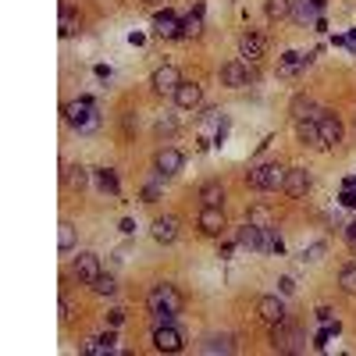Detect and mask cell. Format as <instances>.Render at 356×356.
<instances>
[{
  "label": "cell",
  "mask_w": 356,
  "mask_h": 356,
  "mask_svg": "<svg viewBox=\"0 0 356 356\" xmlns=\"http://www.w3.org/2000/svg\"><path fill=\"white\" fill-rule=\"evenodd\" d=\"M82 353H86V356H107V353H114V332H107V335H93V339H86Z\"/></svg>",
  "instance_id": "44dd1931"
},
{
  "label": "cell",
  "mask_w": 356,
  "mask_h": 356,
  "mask_svg": "<svg viewBox=\"0 0 356 356\" xmlns=\"http://www.w3.org/2000/svg\"><path fill=\"white\" fill-rule=\"evenodd\" d=\"M246 221H253L257 228H271V211H267V207H250V218Z\"/></svg>",
  "instance_id": "d6a6232c"
},
{
  "label": "cell",
  "mask_w": 356,
  "mask_h": 356,
  "mask_svg": "<svg viewBox=\"0 0 356 356\" xmlns=\"http://www.w3.org/2000/svg\"><path fill=\"white\" fill-rule=\"evenodd\" d=\"M100 275H104V271H100V257L89 253V250H82V253L75 257V278H79L82 285H93Z\"/></svg>",
  "instance_id": "8992f818"
},
{
  "label": "cell",
  "mask_w": 356,
  "mask_h": 356,
  "mask_svg": "<svg viewBox=\"0 0 356 356\" xmlns=\"http://www.w3.org/2000/svg\"><path fill=\"white\" fill-rule=\"evenodd\" d=\"M303 68H307V57L296 54V50H289V54L278 57V75H282V79H296Z\"/></svg>",
  "instance_id": "2e32d148"
},
{
  "label": "cell",
  "mask_w": 356,
  "mask_h": 356,
  "mask_svg": "<svg viewBox=\"0 0 356 356\" xmlns=\"http://www.w3.org/2000/svg\"><path fill=\"white\" fill-rule=\"evenodd\" d=\"M321 253H324V243H314L310 250H303V260H321Z\"/></svg>",
  "instance_id": "e575fe53"
},
{
  "label": "cell",
  "mask_w": 356,
  "mask_h": 356,
  "mask_svg": "<svg viewBox=\"0 0 356 356\" xmlns=\"http://www.w3.org/2000/svg\"><path fill=\"white\" fill-rule=\"evenodd\" d=\"M257 314L267 324H278V321H285V303L278 300V296H260V300H257Z\"/></svg>",
  "instance_id": "4fadbf2b"
},
{
  "label": "cell",
  "mask_w": 356,
  "mask_h": 356,
  "mask_svg": "<svg viewBox=\"0 0 356 356\" xmlns=\"http://www.w3.org/2000/svg\"><path fill=\"white\" fill-rule=\"evenodd\" d=\"M200 200H203V207H221V200H225L221 182H207V186L200 189Z\"/></svg>",
  "instance_id": "484cf974"
},
{
  "label": "cell",
  "mask_w": 356,
  "mask_h": 356,
  "mask_svg": "<svg viewBox=\"0 0 356 356\" xmlns=\"http://www.w3.org/2000/svg\"><path fill=\"white\" fill-rule=\"evenodd\" d=\"M79 29H82V22H79V11L75 8H61V15H57V33H61L65 40L68 36H79Z\"/></svg>",
  "instance_id": "d6986e66"
},
{
  "label": "cell",
  "mask_w": 356,
  "mask_h": 356,
  "mask_svg": "<svg viewBox=\"0 0 356 356\" xmlns=\"http://www.w3.org/2000/svg\"><path fill=\"white\" fill-rule=\"evenodd\" d=\"M200 33H203V11L196 8L193 15L182 18V36H200Z\"/></svg>",
  "instance_id": "f546056e"
},
{
  "label": "cell",
  "mask_w": 356,
  "mask_h": 356,
  "mask_svg": "<svg viewBox=\"0 0 356 356\" xmlns=\"http://www.w3.org/2000/svg\"><path fill=\"white\" fill-rule=\"evenodd\" d=\"M278 285H282V292H285V296H289V292H296V282H292V278H282Z\"/></svg>",
  "instance_id": "f35d334b"
},
{
  "label": "cell",
  "mask_w": 356,
  "mask_h": 356,
  "mask_svg": "<svg viewBox=\"0 0 356 356\" xmlns=\"http://www.w3.org/2000/svg\"><path fill=\"white\" fill-rule=\"evenodd\" d=\"M182 332H178L175 328V324H157V328H154V346L161 349V353H178V349H182Z\"/></svg>",
  "instance_id": "52a82bcc"
},
{
  "label": "cell",
  "mask_w": 356,
  "mask_h": 356,
  "mask_svg": "<svg viewBox=\"0 0 356 356\" xmlns=\"http://www.w3.org/2000/svg\"><path fill=\"white\" fill-rule=\"evenodd\" d=\"M303 342H307L303 332H300V328H292L289 321L271 324V349H278V353H300Z\"/></svg>",
  "instance_id": "277c9868"
},
{
  "label": "cell",
  "mask_w": 356,
  "mask_h": 356,
  "mask_svg": "<svg viewBox=\"0 0 356 356\" xmlns=\"http://www.w3.org/2000/svg\"><path fill=\"white\" fill-rule=\"evenodd\" d=\"M150 82H154L157 93H171V97H175V89L182 86V72H178L175 65H161V68L154 72V79H150Z\"/></svg>",
  "instance_id": "ba28073f"
},
{
  "label": "cell",
  "mask_w": 356,
  "mask_h": 356,
  "mask_svg": "<svg viewBox=\"0 0 356 356\" xmlns=\"http://www.w3.org/2000/svg\"><path fill=\"white\" fill-rule=\"evenodd\" d=\"M182 164H186V157H182V150H175V146H164V150H157V157H154V168L168 178V175H178L182 171Z\"/></svg>",
  "instance_id": "9c48e42d"
},
{
  "label": "cell",
  "mask_w": 356,
  "mask_h": 356,
  "mask_svg": "<svg viewBox=\"0 0 356 356\" xmlns=\"http://www.w3.org/2000/svg\"><path fill=\"white\" fill-rule=\"evenodd\" d=\"M235 243L246 250H264V228H257L253 221H246L239 232H235Z\"/></svg>",
  "instance_id": "e0dca14e"
},
{
  "label": "cell",
  "mask_w": 356,
  "mask_h": 356,
  "mask_svg": "<svg viewBox=\"0 0 356 356\" xmlns=\"http://www.w3.org/2000/svg\"><path fill=\"white\" fill-rule=\"evenodd\" d=\"M342 203H346V207H356V196H353V193H346V196H342Z\"/></svg>",
  "instance_id": "b9f144b4"
},
{
  "label": "cell",
  "mask_w": 356,
  "mask_h": 356,
  "mask_svg": "<svg viewBox=\"0 0 356 356\" xmlns=\"http://www.w3.org/2000/svg\"><path fill=\"white\" fill-rule=\"evenodd\" d=\"M175 129H178V125H175V118H164V122H157V132H161V136H164V132L171 136Z\"/></svg>",
  "instance_id": "8d00e7d4"
},
{
  "label": "cell",
  "mask_w": 356,
  "mask_h": 356,
  "mask_svg": "<svg viewBox=\"0 0 356 356\" xmlns=\"http://www.w3.org/2000/svg\"><path fill=\"white\" fill-rule=\"evenodd\" d=\"M321 111L314 107V100L310 97H296L292 100V118H296V122H300V118H317Z\"/></svg>",
  "instance_id": "4316f807"
},
{
  "label": "cell",
  "mask_w": 356,
  "mask_h": 356,
  "mask_svg": "<svg viewBox=\"0 0 356 356\" xmlns=\"http://www.w3.org/2000/svg\"><path fill=\"white\" fill-rule=\"evenodd\" d=\"M221 82H225L228 89L250 86V68H246V61H228V65L221 68Z\"/></svg>",
  "instance_id": "8fae6325"
},
{
  "label": "cell",
  "mask_w": 356,
  "mask_h": 356,
  "mask_svg": "<svg viewBox=\"0 0 356 356\" xmlns=\"http://www.w3.org/2000/svg\"><path fill=\"white\" fill-rule=\"evenodd\" d=\"M267 18L271 22H282V18H289L292 15V0H267Z\"/></svg>",
  "instance_id": "83f0119b"
},
{
  "label": "cell",
  "mask_w": 356,
  "mask_h": 356,
  "mask_svg": "<svg viewBox=\"0 0 356 356\" xmlns=\"http://www.w3.org/2000/svg\"><path fill=\"white\" fill-rule=\"evenodd\" d=\"M285 175H289V168H285V164H278V161H267V164L250 168L246 182H250L253 189L271 193V189H285Z\"/></svg>",
  "instance_id": "3957f363"
},
{
  "label": "cell",
  "mask_w": 356,
  "mask_h": 356,
  "mask_svg": "<svg viewBox=\"0 0 356 356\" xmlns=\"http://www.w3.org/2000/svg\"><path fill=\"white\" fill-rule=\"evenodd\" d=\"M150 4H157V0H150Z\"/></svg>",
  "instance_id": "7bdbcfd3"
},
{
  "label": "cell",
  "mask_w": 356,
  "mask_h": 356,
  "mask_svg": "<svg viewBox=\"0 0 356 356\" xmlns=\"http://www.w3.org/2000/svg\"><path fill=\"white\" fill-rule=\"evenodd\" d=\"M93 175H97V186H100L104 193H111V196H118V175H114L111 168H97Z\"/></svg>",
  "instance_id": "f1b7e54d"
},
{
  "label": "cell",
  "mask_w": 356,
  "mask_h": 356,
  "mask_svg": "<svg viewBox=\"0 0 356 356\" xmlns=\"http://www.w3.org/2000/svg\"><path fill=\"white\" fill-rule=\"evenodd\" d=\"M150 232H154V239H157V243L168 246V243H175V235H178V221H175V218H157Z\"/></svg>",
  "instance_id": "603a6c76"
},
{
  "label": "cell",
  "mask_w": 356,
  "mask_h": 356,
  "mask_svg": "<svg viewBox=\"0 0 356 356\" xmlns=\"http://www.w3.org/2000/svg\"><path fill=\"white\" fill-rule=\"evenodd\" d=\"M157 196H161L157 186H146V189H143V203H157Z\"/></svg>",
  "instance_id": "d590c367"
},
{
  "label": "cell",
  "mask_w": 356,
  "mask_h": 356,
  "mask_svg": "<svg viewBox=\"0 0 356 356\" xmlns=\"http://www.w3.org/2000/svg\"><path fill=\"white\" fill-rule=\"evenodd\" d=\"M175 104L182 107V111H196L203 104V89L196 82H182V86L175 89Z\"/></svg>",
  "instance_id": "7c38bea8"
},
{
  "label": "cell",
  "mask_w": 356,
  "mask_h": 356,
  "mask_svg": "<svg viewBox=\"0 0 356 356\" xmlns=\"http://www.w3.org/2000/svg\"><path fill=\"white\" fill-rule=\"evenodd\" d=\"M65 122L72 129H79V132H97L100 129V111H97V104L89 97H79V100H72L65 107Z\"/></svg>",
  "instance_id": "7a4b0ae2"
},
{
  "label": "cell",
  "mask_w": 356,
  "mask_h": 356,
  "mask_svg": "<svg viewBox=\"0 0 356 356\" xmlns=\"http://www.w3.org/2000/svg\"><path fill=\"white\" fill-rule=\"evenodd\" d=\"M324 8V0H292V18L296 22H317V11Z\"/></svg>",
  "instance_id": "ffe728a7"
},
{
  "label": "cell",
  "mask_w": 356,
  "mask_h": 356,
  "mask_svg": "<svg viewBox=\"0 0 356 356\" xmlns=\"http://www.w3.org/2000/svg\"><path fill=\"white\" fill-rule=\"evenodd\" d=\"M86 178H89V171H86V168H79V164H72V168L65 171L68 189H82V186H86Z\"/></svg>",
  "instance_id": "1f68e13d"
},
{
  "label": "cell",
  "mask_w": 356,
  "mask_h": 356,
  "mask_svg": "<svg viewBox=\"0 0 356 356\" xmlns=\"http://www.w3.org/2000/svg\"><path fill=\"white\" fill-rule=\"evenodd\" d=\"M317 129H321V146H339L342 143V122H339L335 111H321Z\"/></svg>",
  "instance_id": "5b68a950"
},
{
  "label": "cell",
  "mask_w": 356,
  "mask_h": 356,
  "mask_svg": "<svg viewBox=\"0 0 356 356\" xmlns=\"http://www.w3.org/2000/svg\"><path fill=\"white\" fill-rule=\"evenodd\" d=\"M296 132H300V143H307V146H321L317 118H300V122H296Z\"/></svg>",
  "instance_id": "7402d4cb"
},
{
  "label": "cell",
  "mask_w": 356,
  "mask_h": 356,
  "mask_svg": "<svg viewBox=\"0 0 356 356\" xmlns=\"http://www.w3.org/2000/svg\"><path fill=\"white\" fill-rule=\"evenodd\" d=\"M339 285H342V292L356 296V260H353V264H346L342 271H339Z\"/></svg>",
  "instance_id": "4dcf8cb0"
},
{
  "label": "cell",
  "mask_w": 356,
  "mask_h": 356,
  "mask_svg": "<svg viewBox=\"0 0 356 356\" xmlns=\"http://www.w3.org/2000/svg\"><path fill=\"white\" fill-rule=\"evenodd\" d=\"M346 239L356 246V221H353V225H346Z\"/></svg>",
  "instance_id": "ab89813d"
},
{
  "label": "cell",
  "mask_w": 356,
  "mask_h": 356,
  "mask_svg": "<svg viewBox=\"0 0 356 356\" xmlns=\"http://www.w3.org/2000/svg\"><path fill=\"white\" fill-rule=\"evenodd\" d=\"M218 257H221V260H228V257H232V243H225V246L218 250Z\"/></svg>",
  "instance_id": "60d3db41"
},
{
  "label": "cell",
  "mask_w": 356,
  "mask_h": 356,
  "mask_svg": "<svg viewBox=\"0 0 356 356\" xmlns=\"http://www.w3.org/2000/svg\"><path fill=\"white\" fill-rule=\"evenodd\" d=\"M154 33H157V36H164V40L182 36V18H175L171 11H161V15H154Z\"/></svg>",
  "instance_id": "5bb4252c"
},
{
  "label": "cell",
  "mask_w": 356,
  "mask_h": 356,
  "mask_svg": "<svg viewBox=\"0 0 356 356\" xmlns=\"http://www.w3.org/2000/svg\"><path fill=\"white\" fill-rule=\"evenodd\" d=\"M57 250H61V253H72L75 250V225L72 221L57 225Z\"/></svg>",
  "instance_id": "cb8c5ba5"
},
{
  "label": "cell",
  "mask_w": 356,
  "mask_h": 356,
  "mask_svg": "<svg viewBox=\"0 0 356 356\" xmlns=\"http://www.w3.org/2000/svg\"><path fill=\"white\" fill-rule=\"evenodd\" d=\"M146 303H150V310H154V321L157 324H171V317L175 314H182V292H178L175 285H168V282H161V285H154L150 289V296H146Z\"/></svg>",
  "instance_id": "6da1fadb"
},
{
  "label": "cell",
  "mask_w": 356,
  "mask_h": 356,
  "mask_svg": "<svg viewBox=\"0 0 356 356\" xmlns=\"http://www.w3.org/2000/svg\"><path fill=\"white\" fill-rule=\"evenodd\" d=\"M107 321H111V324H114V328H118V324H122V321H125V310H111V314H107Z\"/></svg>",
  "instance_id": "74e56055"
},
{
  "label": "cell",
  "mask_w": 356,
  "mask_h": 356,
  "mask_svg": "<svg viewBox=\"0 0 356 356\" xmlns=\"http://www.w3.org/2000/svg\"><path fill=\"white\" fill-rule=\"evenodd\" d=\"M307 189H310L307 168H289V175H285V193H289V196H307Z\"/></svg>",
  "instance_id": "9a60e30c"
},
{
  "label": "cell",
  "mask_w": 356,
  "mask_h": 356,
  "mask_svg": "<svg viewBox=\"0 0 356 356\" xmlns=\"http://www.w3.org/2000/svg\"><path fill=\"white\" fill-rule=\"evenodd\" d=\"M200 349L214 356V353H232V349H235V342H232V335H211V339H207Z\"/></svg>",
  "instance_id": "d4e9b609"
},
{
  "label": "cell",
  "mask_w": 356,
  "mask_h": 356,
  "mask_svg": "<svg viewBox=\"0 0 356 356\" xmlns=\"http://www.w3.org/2000/svg\"><path fill=\"white\" fill-rule=\"evenodd\" d=\"M93 292H97V296H114V292H118V285H114V278H111V275H100V278L93 282Z\"/></svg>",
  "instance_id": "836d02e7"
},
{
  "label": "cell",
  "mask_w": 356,
  "mask_h": 356,
  "mask_svg": "<svg viewBox=\"0 0 356 356\" xmlns=\"http://www.w3.org/2000/svg\"><path fill=\"white\" fill-rule=\"evenodd\" d=\"M239 50H243L246 61H260V57H264V36L250 29V33L239 36Z\"/></svg>",
  "instance_id": "ac0fdd59"
},
{
  "label": "cell",
  "mask_w": 356,
  "mask_h": 356,
  "mask_svg": "<svg viewBox=\"0 0 356 356\" xmlns=\"http://www.w3.org/2000/svg\"><path fill=\"white\" fill-rule=\"evenodd\" d=\"M225 228H228V218H225L221 207H203L200 211V232L203 235H221Z\"/></svg>",
  "instance_id": "30bf717a"
}]
</instances>
